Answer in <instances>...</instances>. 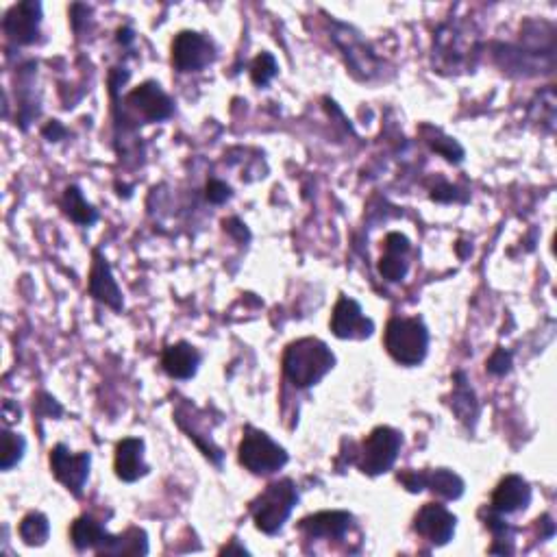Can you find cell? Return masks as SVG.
Masks as SVG:
<instances>
[{
  "label": "cell",
  "instance_id": "cell-1",
  "mask_svg": "<svg viewBox=\"0 0 557 557\" xmlns=\"http://www.w3.org/2000/svg\"><path fill=\"white\" fill-rule=\"evenodd\" d=\"M281 366L283 375L296 388H312L331 373L336 366V355L323 340L301 338L288 344Z\"/></svg>",
  "mask_w": 557,
  "mask_h": 557
},
{
  "label": "cell",
  "instance_id": "cell-2",
  "mask_svg": "<svg viewBox=\"0 0 557 557\" xmlns=\"http://www.w3.org/2000/svg\"><path fill=\"white\" fill-rule=\"evenodd\" d=\"M383 344L392 360L401 366H418L429 353V329L420 318L394 316L388 320Z\"/></svg>",
  "mask_w": 557,
  "mask_h": 557
},
{
  "label": "cell",
  "instance_id": "cell-3",
  "mask_svg": "<svg viewBox=\"0 0 557 557\" xmlns=\"http://www.w3.org/2000/svg\"><path fill=\"white\" fill-rule=\"evenodd\" d=\"M299 503V490L292 479H279L253 501L251 514L255 527L266 536H275L288 523L292 510Z\"/></svg>",
  "mask_w": 557,
  "mask_h": 557
},
{
  "label": "cell",
  "instance_id": "cell-4",
  "mask_svg": "<svg viewBox=\"0 0 557 557\" xmlns=\"http://www.w3.org/2000/svg\"><path fill=\"white\" fill-rule=\"evenodd\" d=\"M238 460L253 475H272L290 462V455L266 431L246 427L238 447Z\"/></svg>",
  "mask_w": 557,
  "mask_h": 557
},
{
  "label": "cell",
  "instance_id": "cell-5",
  "mask_svg": "<svg viewBox=\"0 0 557 557\" xmlns=\"http://www.w3.org/2000/svg\"><path fill=\"white\" fill-rule=\"evenodd\" d=\"M403 447L401 431H396L388 425L375 427L370 436L362 442V449L357 453V468L368 477H379L392 470L396 457H399Z\"/></svg>",
  "mask_w": 557,
  "mask_h": 557
},
{
  "label": "cell",
  "instance_id": "cell-6",
  "mask_svg": "<svg viewBox=\"0 0 557 557\" xmlns=\"http://www.w3.org/2000/svg\"><path fill=\"white\" fill-rule=\"evenodd\" d=\"M90 466V453H72L66 444H57L51 451V473L77 499L83 497L85 484L90 479Z\"/></svg>",
  "mask_w": 557,
  "mask_h": 557
},
{
  "label": "cell",
  "instance_id": "cell-7",
  "mask_svg": "<svg viewBox=\"0 0 557 557\" xmlns=\"http://www.w3.org/2000/svg\"><path fill=\"white\" fill-rule=\"evenodd\" d=\"M216 61L214 42L196 31H181L172 42V66L179 72H201Z\"/></svg>",
  "mask_w": 557,
  "mask_h": 557
},
{
  "label": "cell",
  "instance_id": "cell-8",
  "mask_svg": "<svg viewBox=\"0 0 557 557\" xmlns=\"http://www.w3.org/2000/svg\"><path fill=\"white\" fill-rule=\"evenodd\" d=\"M399 481L410 492L431 490L440 499L447 501H457L464 494V479L449 468L405 470V473H399Z\"/></svg>",
  "mask_w": 557,
  "mask_h": 557
},
{
  "label": "cell",
  "instance_id": "cell-9",
  "mask_svg": "<svg viewBox=\"0 0 557 557\" xmlns=\"http://www.w3.org/2000/svg\"><path fill=\"white\" fill-rule=\"evenodd\" d=\"M127 107L144 122H164L175 114V101L157 81H144L125 96Z\"/></svg>",
  "mask_w": 557,
  "mask_h": 557
},
{
  "label": "cell",
  "instance_id": "cell-10",
  "mask_svg": "<svg viewBox=\"0 0 557 557\" xmlns=\"http://www.w3.org/2000/svg\"><path fill=\"white\" fill-rule=\"evenodd\" d=\"M329 327L333 336L340 340H366L375 333L373 318H368L362 305L346 294H342L333 307Z\"/></svg>",
  "mask_w": 557,
  "mask_h": 557
},
{
  "label": "cell",
  "instance_id": "cell-11",
  "mask_svg": "<svg viewBox=\"0 0 557 557\" xmlns=\"http://www.w3.org/2000/svg\"><path fill=\"white\" fill-rule=\"evenodd\" d=\"M457 529V518L440 503H427L418 510L414 518V531L431 542L433 547H444L449 544L455 536Z\"/></svg>",
  "mask_w": 557,
  "mask_h": 557
},
{
  "label": "cell",
  "instance_id": "cell-12",
  "mask_svg": "<svg viewBox=\"0 0 557 557\" xmlns=\"http://www.w3.org/2000/svg\"><path fill=\"white\" fill-rule=\"evenodd\" d=\"M333 27H336V31L331 33V37L342 51V55L346 57V64H349L355 72H362V77L366 79L375 77V72L379 70V59L366 46L360 33H355L351 27H346V24L340 22H333Z\"/></svg>",
  "mask_w": 557,
  "mask_h": 557
},
{
  "label": "cell",
  "instance_id": "cell-13",
  "mask_svg": "<svg viewBox=\"0 0 557 557\" xmlns=\"http://www.w3.org/2000/svg\"><path fill=\"white\" fill-rule=\"evenodd\" d=\"M40 24H42V3L35 0H27V3H18L11 7L5 20H3V31L11 42L16 44H33L40 35Z\"/></svg>",
  "mask_w": 557,
  "mask_h": 557
},
{
  "label": "cell",
  "instance_id": "cell-14",
  "mask_svg": "<svg viewBox=\"0 0 557 557\" xmlns=\"http://www.w3.org/2000/svg\"><path fill=\"white\" fill-rule=\"evenodd\" d=\"M88 292L92 299L107 305L109 309H114V312H122V307H125V299H122V290L118 286L114 272H111L107 257L98 249L92 251Z\"/></svg>",
  "mask_w": 557,
  "mask_h": 557
},
{
  "label": "cell",
  "instance_id": "cell-15",
  "mask_svg": "<svg viewBox=\"0 0 557 557\" xmlns=\"http://www.w3.org/2000/svg\"><path fill=\"white\" fill-rule=\"evenodd\" d=\"M531 503V486L529 481L521 475H507L499 481V486L494 488L490 512L494 514H516L521 510H527Z\"/></svg>",
  "mask_w": 557,
  "mask_h": 557
},
{
  "label": "cell",
  "instance_id": "cell-16",
  "mask_svg": "<svg viewBox=\"0 0 557 557\" xmlns=\"http://www.w3.org/2000/svg\"><path fill=\"white\" fill-rule=\"evenodd\" d=\"M353 525V514L349 512H316L305 516L299 523V529L312 540H344Z\"/></svg>",
  "mask_w": 557,
  "mask_h": 557
},
{
  "label": "cell",
  "instance_id": "cell-17",
  "mask_svg": "<svg viewBox=\"0 0 557 557\" xmlns=\"http://www.w3.org/2000/svg\"><path fill=\"white\" fill-rule=\"evenodd\" d=\"M114 470H116V477L120 481H125V484H133V481L148 475V466L144 462V440L122 438L116 444Z\"/></svg>",
  "mask_w": 557,
  "mask_h": 557
},
{
  "label": "cell",
  "instance_id": "cell-18",
  "mask_svg": "<svg viewBox=\"0 0 557 557\" xmlns=\"http://www.w3.org/2000/svg\"><path fill=\"white\" fill-rule=\"evenodd\" d=\"M203 362V355L190 342L170 344L162 353V368L172 379H192L198 373V366Z\"/></svg>",
  "mask_w": 557,
  "mask_h": 557
},
{
  "label": "cell",
  "instance_id": "cell-19",
  "mask_svg": "<svg viewBox=\"0 0 557 557\" xmlns=\"http://www.w3.org/2000/svg\"><path fill=\"white\" fill-rule=\"evenodd\" d=\"M410 249L412 244L403 233L399 231L388 233L386 255L379 259V275L390 283L403 281L407 270H410V262H407V253H410Z\"/></svg>",
  "mask_w": 557,
  "mask_h": 557
},
{
  "label": "cell",
  "instance_id": "cell-20",
  "mask_svg": "<svg viewBox=\"0 0 557 557\" xmlns=\"http://www.w3.org/2000/svg\"><path fill=\"white\" fill-rule=\"evenodd\" d=\"M109 536L111 534L105 529V525L101 521H96V518L90 514L79 516L70 527V540L77 551L98 553V549L103 547Z\"/></svg>",
  "mask_w": 557,
  "mask_h": 557
},
{
  "label": "cell",
  "instance_id": "cell-21",
  "mask_svg": "<svg viewBox=\"0 0 557 557\" xmlns=\"http://www.w3.org/2000/svg\"><path fill=\"white\" fill-rule=\"evenodd\" d=\"M96 555H148V534L140 527H131L125 534L109 536Z\"/></svg>",
  "mask_w": 557,
  "mask_h": 557
},
{
  "label": "cell",
  "instance_id": "cell-22",
  "mask_svg": "<svg viewBox=\"0 0 557 557\" xmlns=\"http://www.w3.org/2000/svg\"><path fill=\"white\" fill-rule=\"evenodd\" d=\"M61 209H64V214L72 222H77L79 227H92L98 222L96 207L85 201V196L77 185H68L64 190V196H61Z\"/></svg>",
  "mask_w": 557,
  "mask_h": 557
},
{
  "label": "cell",
  "instance_id": "cell-23",
  "mask_svg": "<svg viewBox=\"0 0 557 557\" xmlns=\"http://www.w3.org/2000/svg\"><path fill=\"white\" fill-rule=\"evenodd\" d=\"M453 379H455V390H453L451 407H453V412L457 414V418L464 420V423H470V420H475L477 414H479L475 392L470 390L468 379H466L464 373H457Z\"/></svg>",
  "mask_w": 557,
  "mask_h": 557
},
{
  "label": "cell",
  "instance_id": "cell-24",
  "mask_svg": "<svg viewBox=\"0 0 557 557\" xmlns=\"http://www.w3.org/2000/svg\"><path fill=\"white\" fill-rule=\"evenodd\" d=\"M18 534L27 547H42L51 536V523L42 512H29L20 521Z\"/></svg>",
  "mask_w": 557,
  "mask_h": 557
},
{
  "label": "cell",
  "instance_id": "cell-25",
  "mask_svg": "<svg viewBox=\"0 0 557 557\" xmlns=\"http://www.w3.org/2000/svg\"><path fill=\"white\" fill-rule=\"evenodd\" d=\"M425 142L431 146V151H436L451 164H462L464 162V148L457 144L449 135H444L440 129H433L429 125L423 127Z\"/></svg>",
  "mask_w": 557,
  "mask_h": 557
},
{
  "label": "cell",
  "instance_id": "cell-26",
  "mask_svg": "<svg viewBox=\"0 0 557 557\" xmlns=\"http://www.w3.org/2000/svg\"><path fill=\"white\" fill-rule=\"evenodd\" d=\"M24 453H27V440L20 433L5 429L3 431V455H0V468L11 470L22 462Z\"/></svg>",
  "mask_w": 557,
  "mask_h": 557
},
{
  "label": "cell",
  "instance_id": "cell-27",
  "mask_svg": "<svg viewBox=\"0 0 557 557\" xmlns=\"http://www.w3.org/2000/svg\"><path fill=\"white\" fill-rule=\"evenodd\" d=\"M277 72H279V66H277L275 55L262 53V55H257L253 59L251 79H253V83L257 85V88H266V85H270V81L277 77Z\"/></svg>",
  "mask_w": 557,
  "mask_h": 557
},
{
  "label": "cell",
  "instance_id": "cell-28",
  "mask_svg": "<svg viewBox=\"0 0 557 557\" xmlns=\"http://www.w3.org/2000/svg\"><path fill=\"white\" fill-rule=\"evenodd\" d=\"M488 373L494 377H503L512 370V353L505 351V349H497L486 362Z\"/></svg>",
  "mask_w": 557,
  "mask_h": 557
},
{
  "label": "cell",
  "instance_id": "cell-29",
  "mask_svg": "<svg viewBox=\"0 0 557 557\" xmlns=\"http://www.w3.org/2000/svg\"><path fill=\"white\" fill-rule=\"evenodd\" d=\"M205 196H207V201L209 203H214V205H222V203H227L229 198L233 196L231 188L225 183V181H220V179H209L207 181V188H205Z\"/></svg>",
  "mask_w": 557,
  "mask_h": 557
},
{
  "label": "cell",
  "instance_id": "cell-30",
  "mask_svg": "<svg viewBox=\"0 0 557 557\" xmlns=\"http://www.w3.org/2000/svg\"><path fill=\"white\" fill-rule=\"evenodd\" d=\"M222 225H225V231H229L238 242H249L251 240L249 229H246L244 222H240L238 218H229V220L222 222Z\"/></svg>",
  "mask_w": 557,
  "mask_h": 557
},
{
  "label": "cell",
  "instance_id": "cell-31",
  "mask_svg": "<svg viewBox=\"0 0 557 557\" xmlns=\"http://www.w3.org/2000/svg\"><path fill=\"white\" fill-rule=\"evenodd\" d=\"M66 133H68L66 127L61 125L59 120H51V122H48V125L42 129V135H44V138H46L48 142H59V140H64V138H66Z\"/></svg>",
  "mask_w": 557,
  "mask_h": 557
},
{
  "label": "cell",
  "instance_id": "cell-32",
  "mask_svg": "<svg viewBox=\"0 0 557 557\" xmlns=\"http://www.w3.org/2000/svg\"><path fill=\"white\" fill-rule=\"evenodd\" d=\"M133 40H135V35H133L131 29H127V27L118 29V42H120L122 46H129Z\"/></svg>",
  "mask_w": 557,
  "mask_h": 557
},
{
  "label": "cell",
  "instance_id": "cell-33",
  "mask_svg": "<svg viewBox=\"0 0 557 557\" xmlns=\"http://www.w3.org/2000/svg\"><path fill=\"white\" fill-rule=\"evenodd\" d=\"M235 542H238V540H233V544H229V547H222L220 553H233V551L235 553H249L244 547H238V544H235Z\"/></svg>",
  "mask_w": 557,
  "mask_h": 557
}]
</instances>
